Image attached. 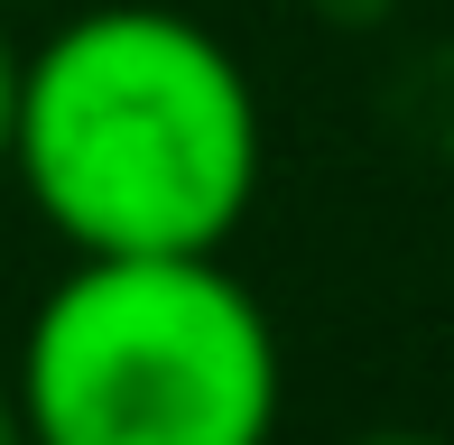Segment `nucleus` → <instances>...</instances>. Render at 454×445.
Returning <instances> with one entry per match:
<instances>
[{
	"label": "nucleus",
	"instance_id": "nucleus-1",
	"mask_svg": "<svg viewBox=\"0 0 454 445\" xmlns=\"http://www.w3.org/2000/svg\"><path fill=\"white\" fill-rule=\"evenodd\" d=\"M10 176L74 251H223L260 195V93L176 10H93L19 66Z\"/></svg>",
	"mask_w": 454,
	"mask_h": 445
},
{
	"label": "nucleus",
	"instance_id": "nucleus-2",
	"mask_svg": "<svg viewBox=\"0 0 454 445\" xmlns=\"http://www.w3.org/2000/svg\"><path fill=\"white\" fill-rule=\"evenodd\" d=\"M10 390L28 445H270L287 362L214 251H84Z\"/></svg>",
	"mask_w": 454,
	"mask_h": 445
},
{
	"label": "nucleus",
	"instance_id": "nucleus-3",
	"mask_svg": "<svg viewBox=\"0 0 454 445\" xmlns=\"http://www.w3.org/2000/svg\"><path fill=\"white\" fill-rule=\"evenodd\" d=\"M389 121H399L427 158L454 168V37L445 47H418L399 74H389Z\"/></svg>",
	"mask_w": 454,
	"mask_h": 445
},
{
	"label": "nucleus",
	"instance_id": "nucleus-4",
	"mask_svg": "<svg viewBox=\"0 0 454 445\" xmlns=\"http://www.w3.org/2000/svg\"><path fill=\"white\" fill-rule=\"evenodd\" d=\"M19 37H10V19H0V168H10V121H19Z\"/></svg>",
	"mask_w": 454,
	"mask_h": 445
},
{
	"label": "nucleus",
	"instance_id": "nucleus-5",
	"mask_svg": "<svg viewBox=\"0 0 454 445\" xmlns=\"http://www.w3.org/2000/svg\"><path fill=\"white\" fill-rule=\"evenodd\" d=\"M325 28H380V19H399V0H316Z\"/></svg>",
	"mask_w": 454,
	"mask_h": 445
},
{
	"label": "nucleus",
	"instance_id": "nucleus-6",
	"mask_svg": "<svg viewBox=\"0 0 454 445\" xmlns=\"http://www.w3.org/2000/svg\"><path fill=\"white\" fill-rule=\"evenodd\" d=\"M343 445H454V436H427V427H371V436H343Z\"/></svg>",
	"mask_w": 454,
	"mask_h": 445
},
{
	"label": "nucleus",
	"instance_id": "nucleus-7",
	"mask_svg": "<svg viewBox=\"0 0 454 445\" xmlns=\"http://www.w3.org/2000/svg\"><path fill=\"white\" fill-rule=\"evenodd\" d=\"M0 445H28V418H19V390L0 380Z\"/></svg>",
	"mask_w": 454,
	"mask_h": 445
},
{
	"label": "nucleus",
	"instance_id": "nucleus-8",
	"mask_svg": "<svg viewBox=\"0 0 454 445\" xmlns=\"http://www.w3.org/2000/svg\"><path fill=\"white\" fill-rule=\"evenodd\" d=\"M0 10H28V0H0Z\"/></svg>",
	"mask_w": 454,
	"mask_h": 445
}]
</instances>
